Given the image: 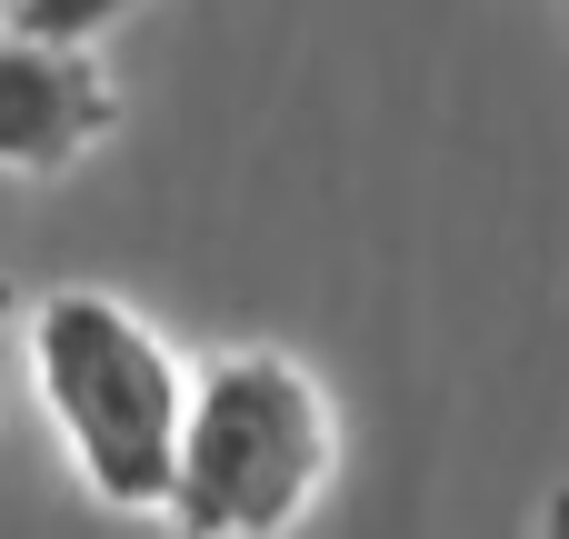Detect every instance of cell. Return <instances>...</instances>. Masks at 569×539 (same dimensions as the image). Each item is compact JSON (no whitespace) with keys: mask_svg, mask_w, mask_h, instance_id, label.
I'll list each match as a JSON object with an SVG mask.
<instances>
[{"mask_svg":"<svg viewBox=\"0 0 569 539\" xmlns=\"http://www.w3.org/2000/svg\"><path fill=\"white\" fill-rule=\"evenodd\" d=\"M340 480V410L310 360L240 340L190 360L170 480H160V530L170 539H290Z\"/></svg>","mask_w":569,"mask_h":539,"instance_id":"6da1fadb","label":"cell"},{"mask_svg":"<svg viewBox=\"0 0 569 539\" xmlns=\"http://www.w3.org/2000/svg\"><path fill=\"white\" fill-rule=\"evenodd\" d=\"M20 370L40 420L70 450V480L120 510L150 520L160 480H170V440H180V400H190V360L110 290H40L20 300Z\"/></svg>","mask_w":569,"mask_h":539,"instance_id":"7a4b0ae2","label":"cell"},{"mask_svg":"<svg viewBox=\"0 0 569 539\" xmlns=\"http://www.w3.org/2000/svg\"><path fill=\"white\" fill-rule=\"evenodd\" d=\"M110 130H120V90H110L100 50L0 30V170L60 180V170H80Z\"/></svg>","mask_w":569,"mask_h":539,"instance_id":"3957f363","label":"cell"},{"mask_svg":"<svg viewBox=\"0 0 569 539\" xmlns=\"http://www.w3.org/2000/svg\"><path fill=\"white\" fill-rule=\"evenodd\" d=\"M140 0H10L0 30H30V40H70V50H100V30H120Z\"/></svg>","mask_w":569,"mask_h":539,"instance_id":"277c9868","label":"cell"},{"mask_svg":"<svg viewBox=\"0 0 569 539\" xmlns=\"http://www.w3.org/2000/svg\"><path fill=\"white\" fill-rule=\"evenodd\" d=\"M540 539H569V480L550 490V510H540Z\"/></svg>","mask_w":569,"mask_h":539,"instance_id":"5b68a950","label":"cell"},{"mask_svg":"<svg viewBox=\"0 0 569 539\" xmlns=\"http://www.w3.org/2000/svg\"><path fill=\"white\" fill-rule=\"evenodd\" d=\"M10 320H20V290H10V280H0V330H10Z\"/></svg>","mask_w":569,"mask_h":539,"instance_id":"8992f818","label":"cell"}]
</instances>
